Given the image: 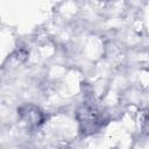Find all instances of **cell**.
<instances>
[{"mask_svg": "<svg viewBox=\"0 0 149 149\" xmlns=\"http://www.w3.org/2000/svg\"><path fill=\"white\" fill-rule=\"evenodd\" d=\"M77 119L81 134L90 135L98 132L104 125L102 112L93 105L83 104L77 111Z\"/></svg>", "mask_w": 149, "mask_h": 149, "instance_id": "1", "label": "cell"}, {"mask_svg": "<svg viewBox=\"0 0 149 149\" xmlns=\"http://www.w3.org/2000/svg\"><path fill=\"white\" fill-rule=\"evenodd\" d=\"M17 115L20 120L30 129L37 128L43 123L44 116L42 111L34 105H23L17 109Z\"/></svg>", "mask_w": 149, "mask_h": 149, "instance_id": "2", "label": "cell"}]
</instances>
